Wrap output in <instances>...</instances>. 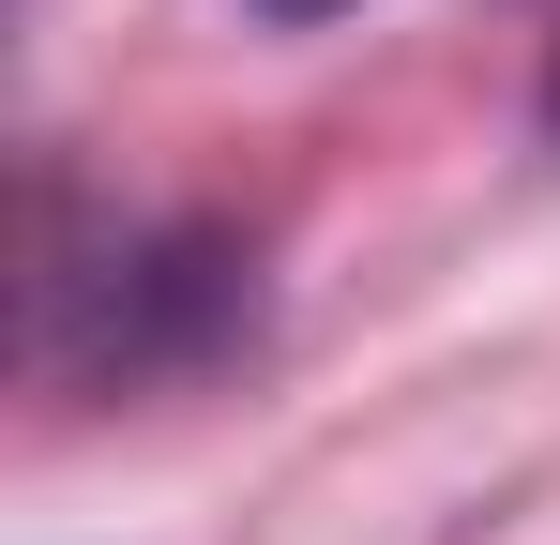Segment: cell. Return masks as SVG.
<instances>
[{
	"label": "cell",
	"mask_w": 560,
	"mask_h": 545,
	"mask_svg": "<svg viewBox=\"0 0 560 545\" xmlns=\"http://www.w3.org/2000/svg\"><path fill=\"white\" fill-rule=\"evenodd\" d=\"M258 15H334V0H258Z\"/></svg>",
	"instance_id": "6da1fadb"
},
{
	"label": "cell",
	"mask_w": 560,
	"mask_h": 545,
	"mask_svg": "<svg viewBox=\"0 0 560 545\" xmlns=\"http://www.w3.org/2000/svg\"><path fill=\"white\" fill-rule=\"evenodd\" d=\"M546 121H560V77H546Z\"/></svg>",
	"instance_id": "7a4b0ae2"
}]
</instances>
